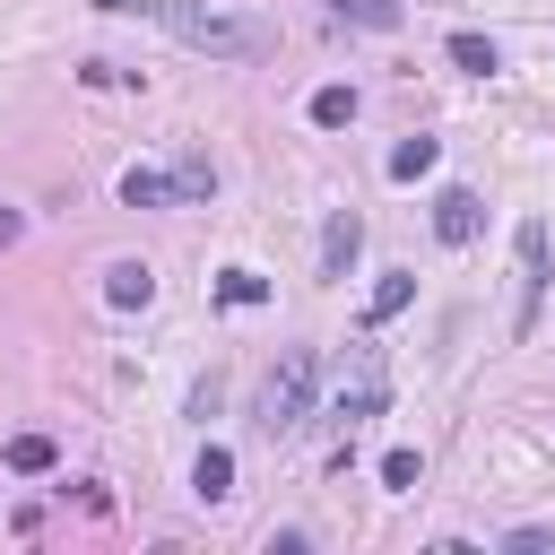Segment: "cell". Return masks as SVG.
<instances>
[{"label": "cell", "instance_id": "obj_1", "mask_svg": "<svg viewBox=\"0 0 555 555\" xmlns=\"http://www.w3.org/2000/svg\"><path fill=\"white\" fill-rule=\"evenodd\" d=\"M104 9L156 17L173 43H191V52H208V61H260V52L278 43L260 17H243V9H217V0H104Z\"/></svg>", "mask_w": 555, "mask_h": 555}, {"label": "cell", "instance_id": "obj_2", "mask_svg": "<svg viewBox=\"0 0 555 555\" xmlns=\"http://www.w3.org/2000/svg\"><path fill=\"white\" fill-rule=\"evenodd\" d=\"M312 390H321V356H312V347H286V356L260 373V434L286 442V434L312 416Z\"/></svg>", "mask_w": 555, "mask_h": 555}, {"label": "cell", "instance_id": "obj_3", "mask_svg": "<svg viewBox=\"0 0 555 555\" xmlns=\"http://www.w3.org/2000/svg\"><path fill=\"white\" fill-rule=\"evenodd\" d=\"M512 251H520V295H512V338H529V330H538V295H546V225L529 217V225L512 234Z\"/></svg>", "mask_w": 555, "mask_h": 555}, {"label": "cell", "instance_id": "obj_4", "mask_svg": "<svg viewBox=\"0 0 555 555\" xmlns=\"http://www.w3.org/2000/svg\"><path fill=\"white\" fill-rule=\"evenodd\" d=\"M382 408H390V382H382V356H373V347H356V382L338 390V416H347V425H364V416H382Z\"/></svg>", "mask_w": 555, "mask_h": 555}, {"label": "cell", "instance_id": "obj_5", "mask_svg": "<svg viewBox=\"0 0 555 555\" xmlns=\"http://www.w3.org/2000/svg\"><path fill=\"white\" fill-rule=\"evenodd\" d=\"M356 251H364V217L356 208H330V225H321V278H347Z\"/></svg>", "mask_w": 555, "mask_h": 555}, {"label": "cell", "instance_id": "obj_6", "mask_svg": "<svg viewBox=\"0 0 555 555\" xmlns=\"http://www.w3.org/2000/svg\"><path fill=\"white\" fill-rule=\"evenodd\" d=\"M477 225H486V208H477V191H442L434 199V234L460 251V243H477Z\"/></svg>", "mask_w": 555, "mask_h": 555}, {"label": "cell", "instance_id": "obj_7", "mask_svg": "<svg viewBox=\"0 0 555 555\" xmlns=\"http://www.w3.org/2000/svg\"><path fill=\"white\" fill-rule=\"evenodd\" d=\"M147 295H156V269H147V260H113V269H104V304H113V312H139Z\"/></svg>", "mask_w": 555, "mask_h": 555}, {"label": "cell", "instance_id": "obj_8", "mask_svg": "<svg viewBox=\"0 0 555 555\" xmlns=\"http://www.w3.org/2000/svg\"><path fill=\"white\" fill-rule=\"evenodd\" d=\"M121 199H130V208H165V199H182V182L156 173V165H130V173H121Z\"/></svg>", "mask_w": 555, "mask_h": 555}, {"label": "cell", "instance_id": "obj_9", "mask_svg": "<svg viewBox=\"0 0 555 555\" xmlns=\"http://www.w3.org/2000/svg\"><path fill=\"white\" fill-rule=\"evenodd\" d=\"M191 486H199V503H225V494H234V451H217V442H208V451H199V468H191Z\"/></svg>", "mask_w": 555, "mask_h": 555}, {"label": "cell", "instance_id": "obj_10", "mask_svg": "<svg viewBox=\"0 0 555 555\" xmlns=\"http://www.w3.org/2000/svg\"><path fill=\"white\" fill-rule=\"evenodd\" d=\"M338 26H364V35H390L399 26V0H330Z\"/></svg>", "mask_w": 555, "mask_h": 555}, {"label": "cell", "instance_id": "obj_11", "mask_svg": "<svg viewBox=\"0 0 555 555\" xmlns=\"http://www.w3.org/2000/svg\"><path fill=\"white\" fill-rule=\"evenodd\" d=\"M408 295H416V278H408V269H390V278L373 286V304H364V321H399V312H408Z\"/></svg>", "mask_w": 555, "mask_h": 555}, {"label": "cell", "instance_id": "obj_12", "mask_svg": "<svg viewBox=\"0 0 555 555\" xmlns=\"http://www.w3.org/2000/svg\"><path fill=\"white\" fill-rule=\"evenodd\" d=\"M312 121H321V130H347V121H356V87H321V95H312Z\"/></svg>", "mask_w": 555, "mask_h": 555}, {"label": "cell", "instance_id": "obj_13", "mask_svg": "<svg viewBox=\"0 0 555 555\" xmlns=\"http://www.w3.org/2000/svg\"><path fill=\"white\" fill-rule=\"evenodd\" d=\"M434 156H442L434 139H399V147H390V173H399V182H416V173H434Z\"/></svg>", "mask_w": 555, "mask_h": 555}, {"label": "cell", "instance_id": "obj_14", "mask_svg": "<svg viewBox=\"0 0 555 555\" xmlns=\"http://www.w3.org/2000/svg\"><path fill=\"white\" fill-rule=\"evenodd\" d=\"M9 468H17V477H43V468H52V434H17V442H9Z\"/></svg>", "mask_w": 555, "mask_h": 555}, {"label": "cell", "instance_id": "obj_15", "mask_svg": "<svg viewBox=\"0 0 555 555\" xmlns=\"http://www.w3.org/2000/svg\"><path fill=\"white\" fill-rule=\"evenodd\" d=\"M451 61H460V69H477V78H486V69H503V52H494L486 35H451Z\"/></svg>", "mask_w": 555, "mask_h": 555}, {"label": "cell", "instance_id": "obj_16", "mask_svg": "<svg viewBox=\"0 0 555 555\" xmlns=\"http://www.w3.org/2000/svg\"><path fill=\"white\" fill-rule=\"evenodd\" d=\"M217 295H225V304H269V278H251V269H225V278H217Z\"/></svg>", "mask_w": 555, "mask_h": 555}, {"label": "cell", "instance_id": "obj_17", "mask_svg": "<svg viewBox=\"0 0 555 555\" xmlns=\"http://www.w3.org/2000/svg\"><path fill=\"white\" fill-rule=\"evenodd\" d=\"M416 477H425V460H416V451H382V486H399V494H408Z\"/></svg>", "mask_w": 555, "mask_h": 555}, {"label": "cell", "instance_id": "obj_18", "mask_svg": "<svg viewBox=\"0 0 555 555\" xmlns=\"http://www.w3.org/2000/svg\"><path fill=\"white\" fill-rule=\"evenodd\" d=\"M173 182H182V199H208V191H217V173H208V156H182V173H173Z\"/></svg>", "mask_w": 555, "mask_h": 555}, {"label": "cell", "instance_id": "obj_19", "mask_svg": "<svg viewBox=\"0 0 555 555\" xmlns=\"http://www.w3.org/2000/svg\"><path fill=\"white\" fill-rule=\"evenodd\" d=\"M17 234H26V217H17V208H0V251H9Z\"/></svg>", "mask_w": 555, "mask_h": 555}]
</instances>
